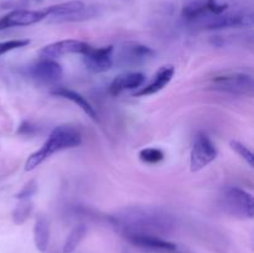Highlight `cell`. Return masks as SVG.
<instances>
[{
	"instance_id": "obj_2",
	"label": "cell",
	"mask_w": 254,
	"mask_h": 253,
	"mask_svg": "<svg viewBox=\"0 0 254 253\" xmlns=\"http://www.w3.org/2000/svg\"><path fill=\"white\" fill-rule=\"evenodd\" d=\"M82 144V134L72 126H59L51 131L41 148L32 153L25 163V170L32 171L46 159L61 150L77 148Z\"/></svg>"
},
{
	"instance_id": "obj_23",
	"label": "cell",
	"mask_w": 254,
	"mask_h": 253,
	"mask_svg": "<svg viewBox=\"0 0 254 253\" xmlns=\"http://www.w3.org/2000/svg\"><path fill=\"white\" fill-rule=\"evenodd\" d=\"M36 192L37 183L35 180H30L29 183L25 184V186L21 189V191L17 193L16 198H19V200H30Z\"/></svg>"
},
{
	"instance_id": "obj_7",
	"label": "cell",
	"mask_w": 254,
	"mask_h": 253,
	"mask_svg": "<svg viewBox=\"0 0 254 253\" xmlns=\"http://www.w3.org/2000/svg\"><path fill=\"white\" fill-rule=\"evenodd\" d=\"M254 22L253 14L248 11H225L223 14L212 16L202 22L206 29L222 30L233 27H248Z\"/></svg>"
},
{
	"instance_id": "obj_11",
	"label": "cell",
	"mask_w": 254,
	"mask_h": 253,
	"mask_svg": "<svg viewBox=\"0 0 254 253\" xmlns=\"http://www.w3.org/2000/svg\"><path fill=\"white\" fill-rule=\"evenodd\" d=\"M154 56V50L139 42H124L118 52V62L123 66H136Z\"/></svg>"
},
{
	"instance_id": "obj_12",
	"label": "cell",
	"mask_w": 254,
	"mask_h": 253,
	"mask_svg": "<svg viewBox=\"0 0 254 253\" xmlns=\"http://www.w3.org/2000/svg\"><path fill=\"white\" fill-rule=\"evenodd\" d=\"M91 45L81 40H61V41L52 42L46 45L40 50V56L46 59H57L69 54H86Z\"/></svg>"
},
{
	"instance_id": "obj_17",
	"label": "cell",
	"mask_w": 254,
	"mask_h": 253,
	"mask_svg": "<svg viewBox=\"0 0 254 253\" xmlns=\"http://www.w3.org/2000/svg\"><path fill=\"white\" fill-rule=\"evenodd\" d=\"M34 243L40 252H46L50 243V223L45 216L40 215L35 221Z\"/></svg>"
},
{
	"instance_id": "obj_15",
	"label": "cell",
	"mask_w": 254,
	"mask_h": 253,
	"mask_svg": "<svg viewBox=\"0 0 254 253\" xmlns=\"http://www.w3.org/2000/svg\"><path fill=\"white\" fill-rule=\"evenodd\" d=\"M144 82H145V76L140 72H128V73L119 74L109 84V93L112 96H118L124 91L140 88Z\"/></svg>"
},
{
	"instance_id": "obj_18",
	"label": "cell",
	"mask_w": 254,
	"mask_h": 253,
	"mask_svg": "<svg viewBox=\"0 0 254 253\" xmlns=\"http://www.w3.org/2000/svg\"><path fill=\"white\" fill-rule=\"evenodd\" d=\"M87 235V227L84 225H78L69 232L64 245V253H72L84 240Z\"/></svg>"
},
{
	"instance_id": "obj_5",
	"label": "cell",
	"mask_w": 254,
	"mask_h": 253,
	"mask_svg": "<svg viewBox=\"0 0 254 253\" xmlns=\"http://www.w3.org/2000/svg\"><path fill=\"white\" fill-rule=\"evenodd\" d=\"M228 10V5L218 0H193L181 10V16L185 21L202 24L205 20L223 14Z\"/></svg>"
},
{
	"instance_id": "obj_4",
	"label": "cell",
	"mask_w": 254,
	"mask_h": 253,
	"mask_svg": "<svg viewBox=\"0 0 254 253\" xmlns=\"http://www.w3.org/2000/svg\"><path fill=\"white\" fill-rule=\"evenodd\" d=\"M222 205L231 215L243 218H253V196L238 186H228L222 195Z\"/></svg>"
},
{
	"instance_id": "obj_20",
	"label": "cell",
	"mask_w": 254,
	"mask_h": 253,
	"mask_svg": "<svg viewBox=\"0 0 254 253\" xmlns=\"http://www.w3.org/2000/svg\"><path fill=\"white\" fill-rule=\"evenodd\" d=\"M139 156L146 164H158L164 159V153L158 148H145L139 153Z\"/></svg>"
},
{
	"instance_id": "obj_14",
	"label": "cell",
	"mask_w": 254,
	"mask_h": 253,
	"mask_svg": "<svg viewBox=\"0 0 254 253\" xmlns=\"http://www.w3.org/2000/svg\"><path fill=\"white\" fill-rule=\"evenodd\" d=\"M174 73H175V67L173 64H165V66L160 67L155 73V76H154L153 81L148 86L136 91L134 93V97H145L158 93V92H160L161 89H164L170 83V81L174 77Z\"/></svg>"
},
{
	"instance_id": "obj_8",
	"label": "cell",
	"mask_w": 254,
	"mask_h": 253,
	"mask_svg": "<svg viewBox=\"0 0 254 253\" xmlns=\"http://www.w3.org/2000/svg\"><path fill=\"white\" fill-rule=\"evenodd\" d=\"M113 54L114 46L112 45L103 47L91 46L88 51L83 54L84 64L93 73H103L113 66Z\"/></svg>"
},
{
	"instance_id": "obj_6",
	"label": "cell",
	"mask_w": 254,
	"mask_h": 253,
	"mask_svg": "<svg viewBox=\"0 0 254 253\" xmlns=\"http://www.w3.org/2000/svg\"><path fill=\"white\" fill-rule=\"evenodd\" d=\"M218 155L215 143L206 134H198L190 154L191 171H200Z\"/></svg>"
},
{
	"instance_id": "obj_13",
	"label": "cell",
	"mask_w": 254,
	"mask_h": 253,
	"mask_svg": "<svg viewBox=\"0 0 254 253\" xmlns=\"http://www.w3.org/2000/svg\"><path fill=\"white\" fill-rule=\"evenodd\" d=\"M128 242L136 247L145 248L149 251H155V252L164 253H178V245L170 241L165 240L164 237L155 235H127L123 236Z\"/></svg>"
},
{
	"instance_id": "obj_10",
	"label": "cell",
	"mask_w": 254,
	"mask_h": 253,
	"mask_svg": "<svg viewBox=\"0 0 254 253\" xmlns=\"http://www.w3.org/2000/svg\"><path fill=\"white\" fill-rule=\"evenodd\" d=\"M49 17L46 7L42 10H14L0 19V31L10 27L30 26Z\"/></svg>"
},
{
	"instance_id": "obj_21",
	"label": "cell",
	"mask_w": 254,
	"mask_h": 253,
	"mask_svg": "<svg viewBox=\"0 0 254 253\" xmlns=\"http://www.w3.org/2000/svg\"><path fill=\"white\" fill-rule=\"evenodd\" d=\"M230 146L232 150H235L236 153L241 156V158L245 159V160L250 164V166H253V160H254L253 153L247 148V146L243 145L242 143H240V141L237 140H231Z\"/></svg>"
},
{
	"instance_id": "obj_19",
	"label": "cell",
	"mask_w": 254,
	"mask_h": 253,
	"mask_svg": "<svg viewBox=\"0 0 254 253\" xmlns=\"http://www.w3.org/2000/svg\"><path fill=\"white\" fill-rule=\"evenodd\" d=\"M32 211V202L30 200H20V203L12 212V221L16 225H22L29 218Z\"/></svg>"
},
{
	"instance_id": "obj_22",
	"label": "cell",
	"mask_w": 254,
	"mask_h": 253,
	"mask_svg": "<svg viewBox=\"0 0 254 253\" xmlns=\"http://www.w3.org/2000/svg\"><path fill=\"white\" fill-rule=\"evenodd\" d=\"M30 44V40H7V41L0 42V56L7 52L12 51V50L21 49V47L27 46Z\"/></svg>"
},
{
	"instance_id": "obj_1",
	"label": "cell",
	"mask_w": 254,
	"mask_h": 253,
	"mask_svg": "<svg viewBox=\"0 0 254 253\" xmlns=\"http://www.w3.org/2000/svg\"><path fill=\"white\" fill-rule=\"evenodd\" d=\"M109 222L122 236L155 235L163 237L175 227L174 217L165 211L139 206L117 211L109 216Z\"/></svg>"
},
{
	"instance_id": "obj_9",
	"label": "cell",
	"mask_w": 254,
	"mask_h": 253,
	"mask_svg": "<svg viewBox=\"0 0 254 253\" xmlns=\"http://www.w3.org/2000/svg\"><path fill=\"white\" fill-rule=\"evenodd\" d=\"M27 74L39 83L51 84L62 77V67L54 59L42 57L27 68Z\"/></svg>"
},
{
	"instance_id": "obj_16",
	"label": "cell",
	"mask_w": 254,
	"mask_h": 253,
	"mask_svg": "<svg viewBox=\"0 0 254 253\" xmlns=\"http://www.w3.org/2000/svg\"><path fill=\"white\" fill-rule=\"evenodd\" d=\"M51 94H54V96H57V97H61V98L68 99V101H71L72 103L77 104V106H78L79 108L87 114V116L91 117L92 119H94V121L98 119V114H97L94 107L87 101L86 97L79 94L78 92L73 91V89L66 88V87H57V88L52 89Z\"/></svg>"
},
{
	"instance_id": "obj_3",
	"label": "cell",
	"mask_w": 254,
	"mask_h": 253,
	"mask_svg": "<svg viewBox=\"0 0 254 253\" xmlns=\"http://www.w3.org/2000/svg\"><path fill=\"white\" fill-rule=\"evenodd\" d=\"M212 88L237 96H253V77L245 72H226L212 78Z\"/></svg>"
}]
</instances>
